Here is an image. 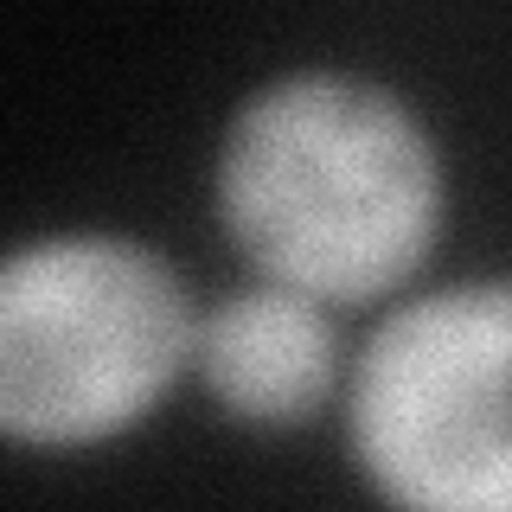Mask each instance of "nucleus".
<instances>
[{
  "label": "nucleus",
  "instance_id": "obj_1",
  "mask_svg": "<svg viewBox=\"0 0 512 512\" xmlns=\"http://www.w3.org/2000/svg\"><path fill=\"white\" fill-rule=\"evenodd\" d=\"M218 212L308 301L391 295L436 244L442 180L423 128L359 77H282L250 96L218 160Z\"/></svg>",
  "mask_w": 512,
  "mask_h": 512
},
{
  "label": "nucleus",
  "instance_id": "obj_2",
  "mask_svg": "<svg viewBox=\"0 0 512 512\" xmlns=\"http://www.w3.org/2000/svg\"><path fill=\"white\" fill-rule=\"evenodd\" d=\"M186 346V295L154 250L26 244L0 276V423L20 442H96L167 391Z\"/></svg>",
  "mask_w": 512,
  "mask_h": 512
},
{
  "label": "nucleus",
  "instance_id": "obj_3",
  "mask_svg": "<svg viewBox=\"0 0 512 512\" xmlns=\"http://www.w3.org/2000/svg\"><path fill=\"white\" fill-rule=\"evenodd\" d=\"M352 448L397 512H512V282L384 320L352 384Z\"/></svg>",
  "mask_w": 512,
  "mask_h": 512
},
{
  "label": "nucleus",
  "instance_id": "obj_4",
  "mask_svg": "<svg viewBox=\"0 0 512 512\" xmlns=\"http://www.w3.org/2000/svg\"><path fill=\"white\" fill-rule=\"evenodd\" d=\"M199 372L224 410L250 423H301L333 384V327L295 288H250L192 333Z\"/></svg>",
  "mask_w": 512,
  "mask_h": 512
}]
</instances>
